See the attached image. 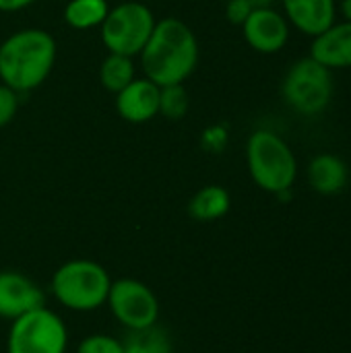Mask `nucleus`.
Instances as JSON below:
<instances>
[{
  "instance_id": "1",
  "label": "nucleus",
  "mask_w": 351,
  "mask_h": 353,
  "mask_svg": "<svg viewBox=\"0 0 351 353\" xmlns=\"http://www.w3.org/2000/svg\"><path fill=\"white\" fill-rule=\"evenodd\" d=\"M199 56L201 50L194 31L178 17L157 21L149 41L139 54L145 77L159 87L184 85L194 72Z\"/></svg>"
},
{
  "instance_id": "2",
  "label": "nucleus",
  "mask_w": 351,
  "mask_h": 353,
  "mask_svg": "<svg viewBox=\"0 0 351 353\" xmlns=\"http://www.w3.org/2000/svg\"><path fill=\"white\" fill-rule=\"evenodd\" d=\"M56 39L46 29L27 27L0 43V83L12 91L29 93L50 77L56 64Z\"/></svg>"
},
{
  "instance_id": "3",
  "label": "nucleus",
  "mask_w": 351,
  "mask_h": 353,
  "mask_svg": "<svg viewBox=\"0 0 351 353\" xmlns=\"http://www.w3.org/2000/svg\"><path fill=\"white\" fill-rule=\"evenodd\" d=\"M246 163L252 182L265 192L292 190L298 178V159L283 137L259 128L246 141Z\"/></svg>"
},
{
  "instance_id": "4",
  "label": "nucleus",
  "mask_w": 351,
  "mask_h": 353,
  "mask_svg": "<svg viewBox=\"0 0 351 353\" xmlns=\"http://www.w3.org/2000/svg\"><path fill=\"white\" fill-rule=\"evenodd\" d=\"M110 285L112 281L108 271L85 259L64 263L52 277L54 298L74 312H91L106 304Z\"/></svg>"
},
{
  "instance_id": "5",
  "label": "nucleus",
  "mask_w": 351,
  "mask_h": 353,
  "mask_svg": "<svg viewBox=\"0 0 351 353\" xmlns=\"http://www.w3.org/2000/svg\"><path fill=\"white\" fill-rule=\"evenodd\" d=\"M281 95L285 103L302 116L323 114L333 99V70L312 56L296 60L285 72Z\"/></svg>"
},
{
  "instance_id": "6",
  "label": "nucleus",
  "mask_w": 351,
  "mask_h": 353,
  "mask_svg": "<svg viewBox=\"0 0 351 353\" xmlns=\"http://www.w3.org/2000/svg\"><path fill=\"white\" fill-rule=\"evenodd\" d=\"M155 23V14L147 4L137 0L120 2L110 8L106 21L99 25L101 41L110 54L137 58L149 41Z\"/></svg>"
},
{
  "instance_id": "7",
  "label": "nucleus",
  "mask_w": 351,
  "mask_h": 353,
  "mask_svg": "<svg viewBox=\"0 0 351 353\" xmlns=\"http://www.w3.org/2000/svg\"><path fill=\"white\" fill-rule=\"evenodd\" d=\"M68 331L62 319L50 308H35L12 321L6 353H64Z\"/></svg>"
},
{
  "instance_id": "8",
  "label": "nucleus",
  "mask_w": 351,
  "mask_h": 353,
  "mask_svg": "<svg viewBox=\"0 0 351 353\" xmlns=\"http://www.w3.org/2000/svg\"><path fill=\"white\" fill-rule=\"evenodd\" d=\"M116 321L128 331L157 325L159 302L155 294L137 279H118L110 285L108 300Z\"/></svg>"
},
{
  "instance_id": "9",
  "label": "nucleus",
  "mask_w": 351,
  "mask_h": 353,
  "mask_svg": "<svg viewBox=\"0 0 351 353\" xmlns=\"http://www.w3.org/2000/svg\"><path fill=\"white\" fill-rule=\"evenodd\" d=\"M246 43L259 54H277L288 41L292 27L281 10L273 6H254L240 25Z\"/></svg>"
},
{
  "instance_id": "10",
  "label": "nucleus",
  "mask_w": 351,
  "mask_h": 353,
  "mask_svg": "<svg viewBox=\"0 0 351 353\" xmlns=\"http://www.w3.org/2000/svg\"><path fill=\"white\" fill-rule=\"evenodd\" d=\"M41 306H46V296L29 277L17 271L0 273V319L14 321Z\"/></svg>"
},
{
  "instance_id": "11",
  "label": "nucleus",
  "mask_w": 351,
  "mask_h": 353,
  "mask_svg": "<svg viewBox=\"0 0 351 353\" xmlns=\"http://www.w3.org/2000/svg\"><path fill=\"white\" fill-rule=\"evenodd\" d=\"M161 87L147 77L134 79L120 93H116V110L122 120L130 124H143L159 114Z\"/></svg>"
},
{
  "instance_id": "12",
  "label": "nucleus",
  "mask_w": 351,
  "mask_h": 353,
  "mask_svg": "<svg viewBox=\"0 0 351 353\" xmlns=\"http://www.w3.org/2000/svg\"><path fill=\"white\" fill-rule=\"evenodd\" d=\"M281 6L290 27L308 37L321 35L335 23L337 17L335 0H281Z\"/></svg>"
},
{
  "instance_id": "13",
  "label": "nucleus",
  "mask_w": 351,
  "mask_h": 353,
  "mask_svg": "<svg viewBox=\"0 0 351 353\" xmlns=\"http://www.w3.org/2000/svg\"><path fill=\"white\" fill-rule=\"evenodd\" d=\"M310 56L329 70L351 68V21H335L321 35L312 37Z\"/></svg>"
},
{
  "instance_id": "14",
  "label": "nucleus",
  "mask_w": 351,
  "mask_h": 353,
  "mask_svg": "<svg viewBox=\"0 0 351 353\" xmlns=\"http://www.w3.org/2000/svg\"><path fill=\"white\" fill-rule=\"evenodd\" d=\"M350 178L345 161L335 153H319L312 157L308 165V182L310 186L325 196L337 194L345 188Z\"/></svg>"
},
{
  "instance_id": "15",
  "label": "nucleus",
  "mask_w": 351,
  "mask_h": 353,
  "mask_svg": "<svg viewBox=\"0 0 351 353\" xmlns=\"http://www.w3.org/2000/svg\"><path fill=\"white\" fill-rule=\"evenodd\" d=\"M232 207L230 192L223 186L209 184L194 192V196L188 203V215L197 221H215L221 219Z\"/></svg>"
},
{
  "instance_id": "16",
  "label": "nucleus",
  "mask_w": 351,
  "mask_h": 353,
  "mask_svg": "<svg viewBox=\"0 0 351 353\" xmlns=\"http://www.w3.org/2000/svg\"><path fill=\"white\" fill-rule=\"evenodd\" d=\"M110 12L108 0H70L64 8V21L68 27L85 31L99 27Z\"/></svg>"
},
{
  "instance_id": "17",
  "label": "nucleus",
  "mask_w": 351,
  "mask_h": 353,
  "mask_svg": "<svg viewBox=\"0 0 351 353\" xmlns=\"http://www.w3.org/2000/svg\"><path fill=\"white\" fill-rule=\"evenodd\" d=\"M137 79V68L134 60L130 56H120V54H108V58L101 62L99 68V81L101 85L112 91L120 93L126 85H130Z\"/></svg>"
},
{
  "instance_id": "18",
  "label": "nucleus",
  "mask_w": 351,
  "mask_h": 353,
  "mask_svg": "<svg viewBox=\"0 0 351 353\" xmlns=\"http://www.w3.org/2000/svg\"><path fill=\"white\" fill-rule=\"evenodd\" d=\"M124 353H172V341L163 329L157 325L128 331V335L122 341Z\"/></svg>"
},
{
  "instance_id": "19",
  "label": "nucleus",
  "mask_w": 351,
  "mask_h": 353,
  "mask_svg": "<svg viewBox=\"0 0 351 353\" xmlns=\"http://www.w3.org/2000/svg\"><path fill=\"white\" fill-rule=\"evenodd\" d=\"M188 112V93L184 85H170L161 87L159 93V114L170 120H180Z\"/></svg>"
},
{
  "instance_id": "20",
  "label": "nucleus",
  "mask_w": 351,
  "mask_h": 353,
  "mask_svg": "<svg viewBox=\"0 0 351 353\" xmlns=\"http://www.w3.org/2000/svg\"><path fill=\"white\" fill-rule=\"evenodd\" d=\"M77 353H124V347H122V341H118L116 337L89 335L79 343Z\"/></svg>"
},
{
  "instance_id": "21",
  "label": "nucleus",
  "mask_w": 351,
  "mask_h": 353,
  "mask_svg": "<svg viewBox=\"0 0 351 353\" xmlns=\"http://www.w3.org/2000/svg\"><path fill=\"white\" fill-rule=\"evenodd\" d=\"M19 110V93L0 83V128L12 122Z\"/></svg>"
},
{
  "instance_id": "22",
  "label": "nucleus",
  "mask_w": 351,
  "mask_h": 353,
  "mask_svg": "<svg viewBox=\"0 0 351 353\" xmlns=\"http://www.w3.org/2000/svg\"><path fill=\"white\" fill-rule=\"evenodd\" d=\"M203 145H205L207 151H215V153L223 151V147L228 145V130L223 126L207 128L205 134H203Z\"/></svg>"
},
{
  "instance_id": "23",
  "label": "nucleus",
  "mask_w": 351,
  "mask_h": 353,
  "mask_svg": "<svg viewBox=\"0 0 351 353\" xmlns=\"http://www.w3.org/2000/svg\"><path fill=\"white\" fill-rule=\"evenodd\" d=\"M252 8L254 6H250L246 0H228V4H225V17H228L230 23L242 25L246 21V17L250 14Z\"/></svg>"
},
{
  "instance_id": "24",
  "label": "nucleus",
  "mask_w": 351,
  "mask_h": 353,
  "mask_svg": "<svg viewBox=\"0 0 351 353\" xmlns=\"http://www.w3.org/2000/svg\"><path fill=\"white\" fill-rule=\"evenodd\" d=\"M35 2L37 0H0V12H17V10H23Z\"/></svg>"
},
{
  "instance_id": "25",
  "label": "nucleus",
  "mask_w": 351,
  "mask_h": 353,
  "mask_svg": "<svg viewBox=\"0 0 351 353\" xmlns=\"http://www.w3.org/2000/svg\"><path fill=\"white\" fill-rule=\"evenodd\" d=\"M341 14L345 21H351V0H341Z\"/></svg>"
},
{
  "instance_id": "26",
  "label": "nucleus",
  "mask_w": 351,
  "mask_h": 353,
  "mask_svg": "<svg viewBox=\"0 0 351 353\" xmlns=\"http://www.w3.org/2000/svg\"><path fill=\"white\" fill-rule=\"evenodd\" d=\"M250 6H271L275 0H246Z\"/></svg>"
}]
</instances>
